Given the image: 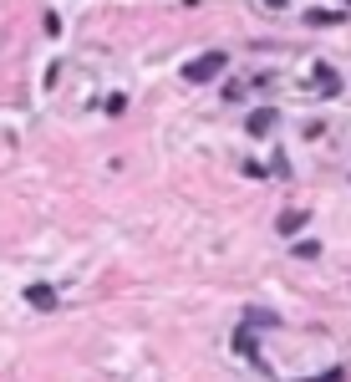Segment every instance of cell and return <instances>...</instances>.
<instances>
[{"instance_id": "cell-1", "label": "cell", "mask_w": 351, "mask_h": 382, "mask_svg": "<svg viewBox=\"0 0 351 382\" xmlns=\"http://www.w3.org/2000/svg\"><path fill=\"white\" fill-rule=\"evenodd\" d=\"M224 67H229V56H224V51H204V56H193L189 67H184V77L193 82V87H204V82H214Z\"/></svg>"}, {"instance_id": "cell-2", "label": "cell", "mask_w": 351, "mask_h": 382, "mask_svg": "<svg viewBox=\"0 0 351 382\" xmlns=\"http://www.w3.org/2000/svg\"><path fill=\"white\" fill-rule=\"evenodd\" d=\"M26 301H31L36 311H56V291H51L46 281H36V286H26Z\"/></svg>"}, {"instance_id": "cell-3", "label": "cell", "mask_w": 351, "mask_h": 382, "mask_svg": "<svg viewBox=\"0 0 351 382\" xmlns=\"http://www.w3.org/2000/svg\"><path fill=\"white\" fill-rule=\"evenodd\" d=\"M305 219H311V215H305V209H285V215H280V235H295V229H305Z\"/></svg>"}, {"instance_id": "cell-4", "label": "cell", "mask_w": 351, "mask_h": 382, "mask_svg": "<svg viewBox=\"0 0 351 382\" xmlns=\"http://www.w3.org/2000/svg\"><path fill=\"white\" fill-rule=\"evenodd\" d=\"M270 127H275V108H260V113L250 117V133H255V138H265Z\"/></svg>"}, {"instance_id": "cell-5", "label": "cell", "mask_w": 351, "mask_h": 382, "mask_svg": "<svg viewBox=\"0 0 351 382\" xmlns=\"http://www.w3.org/2000/svg\"><path fill=\"white\" fill-rule=\"evenodd\" d=\"M316 82H321V97H336V92H341V82H336L331 67H316Z\"/></svg>"}, {"instance_id": "cell-6", "label": "cell", "mask_w": 351, "mask_h": 382, "mask_svg": "<svg viewBox=\"0 0 351 382\" xmlns=\"http://www.w3.org/2000/svg\"><path fill=\"white\" fill-rule=\"evenodd\" d=\"M305 20H311V26H336L341 15H336V11H311V15H305Z\"/></svg>"}, {"instance_id": "cell-7", "label": "cell", "mask_w": 351, "mask_h": 382, "mask_svg": "<svg viewBox=\"0 0 351 382\" xmlns=\"http://www.w3.org/2000/svg\"><path fill=\"white\" fill-rule=\"evenodd\" d=\"M41 26H46V36H61V20H56V11H46V15H41Z\"/></svg>"}]
</instances>
